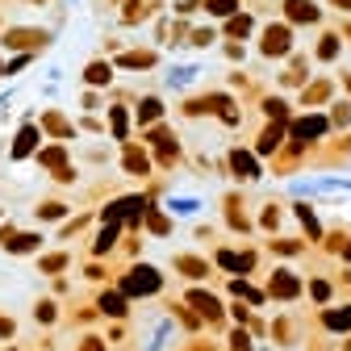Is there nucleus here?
<instances>
[{
	"label": "nucleus",
	"instance_id": "f257e3e1",
	"mask_svg": "<svg viewBox=\"0 0 351 351\" xmlns=\"http://www.w3.org/2000/svg\"><path fill=\"white\" fill-rule=\"evenodd\" d=\"M138 280H130V289L134 293H151V289H159V276H155V268H143V272H134Z\"/></svg>",
	"mask_w": 351,
	"mask_h": 351
},
{
	"label": "nucleus",
	"instance_id": "f03ea898",
	"mask_svg": "<svg viewBox=\"0 0 351 351\" xmlns=\"http://www.w3.org/2000/svg\"><path fill=\"white\" fill-rule=\"evenodd\" d=\"M268 55H280V51H289V29H268V47H263Z\"/></svg>",
	"mask_w": 351,
	"mask_h": 351
},
{
	"label": "nucleus",
	"instance_id": "7ed1b4c3",
	"mask_svg": "<svg viewBox=\"0 0 351 351\" xmlns=\"http://www.w3.org/2000/svg\"><path fill=\"white\" fill-rule=\"evenodd\" d=\"M289 9H293L297 21H314V17H318V9L310 5V0H289Z\"/></svg>",
	"mask_w": 351,
	"mask_h": 351
},
{
	"label": "nucleus",
	"instance_id": "20e7f679",
	"mask_svg": "<svg viewBox=\"0 0 351 351\" xmlns=\"http://www.w3.org/2000/svg\"><path fill=\"white\" fill-rule=\"evenodd\" d=\"M234 167H239V171L247 176V180H251V176H255V163H251V159H247L243 151H234Z\"/></svg>",
	"mask_w": 351,
	"mask_h": 351
},
{
	"label": "nucleus",
	"instance_id": "39448f33",
	"mask_svg": "<svg viewBox=\"0 0 351 351\" xmlns=\"http://www.w3.org/2000/svg\"><path fill=\"white\" fill-rule=\"evenodd\" d=\"M326 322H330V326H351V310H343V314H330Z\"/></svg>",
	"mask_w": 351,
	"mask_h": 351
},
{
	"label": "nucleus",
	"instance_id": "423d86ee",
	"mask_svg": "<svg viewBox=\"0 0 351 351\" xmlns=\"http://www.w3.org/2000/svg\"><path fill=\"white\" fill-rule=\"evenodd\" d=\"M335 5H347V9H351V0H335Z\"/></svg>",
	"mask_w": 351,
	"mask_h": 351
}]
</instances>
